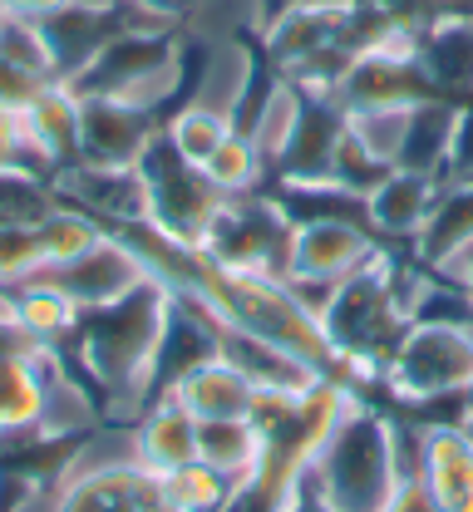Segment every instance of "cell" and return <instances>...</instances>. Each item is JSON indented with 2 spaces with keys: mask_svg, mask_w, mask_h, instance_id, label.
<instances>
[{
  "mask_svg": "<svg viewBox=\"0 0 473 512\" xmlns=\"http://www.w3.org/2000/svg\"><path fill=\"white\" fill-rule=\"evenodd\" d=\"M119 237H129L134 252L148 261V271L158 281H168L178 296H188L198 311H207L227 335L262 345L267 355L301 365L316 380L350 384V360L331 345V335L321 330V316L306 306V296L281 271L212 261L198 247H178V242L158 237L143 222L119 227Z\"/></svg>",
  "mask_w": 473,
  "mask_h": 512,
  "instance_id": "6da1fadb",
  "label": "cell"
},
{
  "mask_svg": "<svg viewBox=\"0 0 473 512\" xmlns=\"http://www.w3.org/2000/svg\"><path fill=\"white\" fill-rule=\"evenodd\" d=\"M173 311H178V296L158 276H148L138 291H129L114 306L79 311V325H74L69 340L79 350L84 375L99 389H109L114 404L134 409L153 389L158 370H163V345H168V330H173Z\"/></svg>",
  "mask_w": 473,
  "mask_h": 512,
  "instance_id": "7a4b0ae2",
  "label": "cell"
},
{
  "mask_svg": "<svg viewBox=\"0 0 473 512\" xmlns=\"http://www.w3.org/2000/svg\"><path fill=\"white\" fill-rule=\"evenodd\" d=\"M405 483V448L395 419L350 399L311 463V493L331 512H390Z\"/></svg>",
  "mask_w": 473,
  "mask_h": 512,
  "instance_id": "3957f363",
  "label": "cell"
},
{
  "mask_svg": "<svg viewBox=\"0 0 473 512\" xmlns=\"http://www.w3.org/2000/svg\"><path fill=\"white\" fill-rule=\"evenodd\" d=\"M316 316H321V330L331 335V345L350 360V380L380 375L385 355L395 350L400 330L409 325L405 266H395L390 247H380L360 271H350L340 286L326 291Z\"/></svg>",
  "mask_w": 473,
  "mask_h": 512,
  "instance_id": "277c9868",
  "label": "cell"
},
{
  "mask_svg": "<svg viewBox=\"0 0 473 512\" xmlns=\"http://www.w3.org/2000/svg\"><path fill=\"white\" fill-rule=\"evenodd\" d=\"M134 168L138 183H143V227H153L158 237H168L178 247H203L207 227L227 207V192L217 188L198 163H188L168 143L163 128L153 133V143L143 148Z\"/></svg>",
  "mask_w": 473,
  "mask_h": 512,
  "instance_id": "5b68a950",
  "label": "cell"
},
{
  "mask_svg": "<svg viewBox=\"0 0 473 512\" xmlns=\"http://www.w3.org/2000/svg\"><path fill=\"white\" fill-rule=\"evenodd\" d=\"M395 399L424 404L473 389V325L459 320H409L380 365Z\"/></svg>",
  "mask_w": 473,
  "mask_h": 512,
  "instance_id": "8992f818",
  "label": "cell"
},
{
  "mask_svg": "<svg viewBox=\"0 0 473 512\" xmlns=\"http://www.w3.org/2000/svg\"><path fill=\"white\" fill-rule=\"evenodd\" d=\"M50 498L55 512H178L163 493V473L138 463L134 439L114 458H99V448L84 444Z\"/></svg>",
  "mask_w": 473,
  "mask_h": 512,
  "instance_id": "52a82bcc",
  "label": "cell"
},
{
  "mask_svg": "<svg viewBox=\"0 0 473 512\" xmlns=\"http://www.w3.org/2000/svg\"><path fill=\"white\" fill-rule=\"evenodd\" d=\"M385 242L365 227V222H345V217H306V222H296L291 227V247H286V281L306 296V306H311V296L321 291V301H326V291L340 286L350 271H360L370 256L380 252ZM316 301V306H321Z\"/></svg>",
  "mask_w": 473,
  "mask_h": 512,
  "instance_id": "ba28073f",
  "label": "cell"
},
{
  "mask_svg": "<svg viewBox=\"0 0 473 512\" xmlns=\"http://www.w3.org/2000/svg\"><path fill=\"white\" fill-rule=\"evenodd\" d=\"M291 217L276 202V192H242L227 197L217 222L207 227L203 247L212 261L227 266H257V271H286V247H291Z\"/></svg>",
  "mask_w": 473,
  "mask_h": 512,
  "instance_id": "9c48e42d",
  "label": "cell"
},
{
  "mask_svg": "<svg viewBox=\"0 0 473 512\" xmlns=\"http://www.w3.org/2000/svg\"><path fill=\"white\" fill-rule=\"evenodd\" d=\"M178 409H188L198 424L212 419H252L257 404H262V384L252 380L237 360H227L222 350L217 355H198L193 365H183L168 389H163Z\"/></svg>",
  "mask_w": 473,
  "mask_h": 512,
  "instance_id": "30bf717a",
  "label": "cell"
},
{
  "mask_svg": "<svg viewBox=\"0 0 473 512\" xmlns=\"http://www.w3.org/2000/svg\"><path fill=\"white\" fill-rule=\"evenodd\" d=\"M60 365L50 345L0 355V444L10 439H45L50 394L60 384Z\"/></svg>",
  "mask_w": 473,
  "mask_h": 512,
  "instance_id": "8fae6325",
  "label": "cell"
},
{
  "mask_svg": "<svg viewBox=\"0 0 473 512\" xmlns=\"http://www.w3.org/2000/svg\"><path fill=\"white\" fill-rule=\"evenodd\" d=\"M40 276H50L79 311H99V306H114V301H124L129 291H138L153 271H148V261L134 252L129 237L109 232L99 247H89L79 261L55 266V271H40Z\"/></svg>",
  "mask_w": 473,
  "mask_h": 512,
  "instance_id": "7c38bea8",
  "label": "cell"
},
{
  "mask_svg": "<svg viewBox=\"0 0 473 512\" xmlns=\"http://www.w3.org/2000/svg\"><path fill=\"white\" fill-rule=\"evenodd\" d=\"M84 99V133H79V158L84 163H109V168H134L143 148L158 133V114L138 109L109 94H79Z\"/></svg>",
  "mask_w": 473,
  "mask_h": 512,
  "instance_id": "4fadbf2b",
  "label": "cell"
},
{
  "mask_svg": "<svg viewBox=\"0 0 473 512\" xmlns=\"http://www.w3.org/2000/svg\"><path fill=\"white\" fill-rule=\"evenodd\" d=\"M419 488L429 493L434 512H473V444L464 424H424L419 429Z\"/></svg>",
  "mask_w": 473,
  "mask_h": 512,
  "instance_id": "5bb4252c",
  "label": "cell"
},
{
  "mask_svg": "<svg viewBox=\"0 0 473 512\" xmlns=\"http://www.w3.org/2000/svg\"><path fill=\"white\" fill-rule=\"evenodd\" d=\"M414 60L434 94L473 99V15H429L414 25Z\"/></svg>",
  "mask_w": 473,
  "mask_h": 512,
  "instance_id": "9a60e30c",
  "label": "cell"
},
{
  "mask_svg": "<svg viewBox=\"0 0 473 512\" xmlns=\"http://www.w3.org/2000/svg\"><path fill=\"white\" fill-rule=\"evenodd\" d=\"M20 124H25V138L35 148V158L50 168H65V163H79V133H84V99L79 89L55 79V84H40L30 94V104L20 109Z\"/></svg>",
  "mask_w": 473,
  "mask_h": 512,
  "instance_id": "2e32d148",
  "label": "cell"
},
{
  "mask_svg": "<svg viewBox=\"0 0 473 512\" xmlns=\"http://www.w3.org/2000/svg\"><path fill=\"white\" fill-rule=\"evenodd\" d=\"M444 188V178L414 173V168H390L375 188L365 192V227L380 242H414L419 227L429 222V207Z\"/></svg>",
  "mask_w": 473,
  "mask_h": 512,
  "instance_id": "e0dca14e",
  "label": "cell"
},
{
  "mask_svg": "<svg viewBox=\"0 0 473 512\" xmlns=\"http://www.w3.org/2000/svg\"><path fill=\"white\" fill-rule=\"evenodd\" d=\"M340 133H345V109L331 94H306L296 133H291V143H286V153L276 163V178H331V158H336Z\"/></svg>",
  "mask_w": 473,
  "mask_h": 512,
  "instance_id": "ac0fdd59",
  "label": "cell"
},
{
  "mask_svg": "<svg viewBox=\"0 0 473 512\" xmlns=\"http://www.w3.org/2000/svg\"><path fill=\"white\" fill-rule=\"evenodd\" d=\"M414 261L424 271H444L454 256L473 247V178H444V188L429 207V222L419 227V237L409 242Z\"/></svg>",
  "mask_w": 473,
  "mask_h": 512,
  "instance_id": "d6986e66",
  "label": "cell"
},
{
  "mask_svg": "<svg viewBox=\"0 0 473 512\" xmlns=\"http://www.w3.org/2000/svg\"><path fill=\"white\" fill-rule=\"evenodd\" d=\"M198 458L212 463L222 478H232V488L242 498L262 478L267 434L257 419H212V424H198Z\"/></svg>",
  "mask_w": 473,
  "mask_h": 512,
  "instance_id": "ffe728a7",
  "label": "cell"
},
{
  "mask_svg": "<svg viewBox=\"0 0 473 512\" xmlns=\"http://www.w3.org/2000/svg\"><path fill=\"white\" fill-rule=\"evenodd\" d=\"M454 128H459V99H424L409 109L405 143H400V163L395 168H414L429 178H449V158H454Z\"/></svg>",
  "mask_w": 473,
  "mask_h": 512,
  "instance_id": "44dd1931",
  "label": "cell"
},
{
  "mask_svg": "<svg viewBox=\"0 0 473 512\" xmlns=\"http://www.w3.org/2000/svg\"><path fill=\"white\" fill-rule=\"evenodd\" d=\"M134 448H138V463H143V468L173 473V468H183V463L198 458V419L163 394V399L143 414V424L134 429Z\"/></svg>",
  "mask_w": 473,
  "mask_h": 512,
  "instance_id": "7402d4cb",
  "label": "cell"
},
{
  "mask_svg": "<svg viewBox=\"0 0 473 512\" xmlns=\"http://www.w3.org/2000/svg\"><path fill=\"white\" fill-rule=\"evenodd\" d=\"M301 84L296 79H286V74H276L267 84V94H262V104H252V114H247V133H252V143H257V153H262V163H267V173H276V163H281V153H286V143H291V133H296V119H301Z\"/></svg>",
  "mask_w": 473,
  "mask_h": 512,
  "instance_id": "603a6c76",
  "label": "cell"
},
{
  "mask_svg": "<svg viewBox=\"0 0 473 512\" xmlns=\"http://www.w3.org/2000/svg\"><path fill=\"white\" fill-rule=\"evenodd\" d=\"M10 296H15V320H20V330H25L30 340L55 345V340L74 335V325H79V306L69 301L50 276H30V281L10 286Z\"/></svg>",
  "mask_w": 473,
  "mask_h": 512,
  "instance_id": "cb8c5ba5",
  "label": "cell"
},
{
  "mask_svg": "<svg viewBox=\"0 0 473 512\" xmlns=\"http://www.w3.org/2000/svg\"><path fill=\"white\" fill-rule=\"evenodd\" d=\"M35 232H40V256H45L40 271L69 266V261H79L89 247H99V242L109 237V227H104L94 212L74 207V202H65V197H55V207L35 222Z\"/></svg>",
  "mask_w": 473,
  "mask_h": 512,
  "instance_id": "d4e9b609",
  "label": "cell"
},
{
  "mask_svg": "<svg viewBox=\"0 0 473 512\" xmlns=\"http://www.w3.org/2000/svg\"><path fill=\"white\" fill-rule=\"evenodd\" d=\"M0 60L15 64L20 74H30L35 84H55L60 79V60H55V45H50L45 25L25 20V15H5L0 10Z\"/></svg>",
  "mask_w": 473,
  "mask_h": 512,
  "instance_id": "484cf974",
  "label": "cell"
},
{
  "mask_svg": "<svg viewBox=\"0 0 473 512\" xmlns=\"http://www.w3.org/2000/svg\"><path fill=\"white\" fill-rule=\"evenodd\" d=\"M232 128H237V119H232L227 109L193 99V104H183V109L163 124V133H168V143H173L188 163H198V168H203L207 158H212V148H217Z\"/></svg>",
  "mask_w": 473,
  "mask_h": 512,
  "instance_id": "4316f807",
  "label": "cell"
},
{
  "mask_svg": "<svg viewBox=\"0 0 473 512\" xmlns=\"http://www.w3.org/2000/svg\"><path fill=\"white\" fill-rule=\"evenodd\" d=\"M203 173L222 192H227V197H242V192H257V188H262V178H267V163H262V153H257L252 133H247V128H232V133H227V138L212 148V158L203 163Z\"/></svg>",
  "mask_w": 473,
  "mask_h": 512,
  "instance_id": "83f0119b",
  "label": "cell"
},
{
  "mask_svg": "<svg viewBox=\"0 0 473 512\" xmlns=\"http://www.w3.org/2000/svg\"><path fill=\"white\" fill-rule=\"evenodd\" d=\"M163 493L173 498L178 512H227L237 503L232 478H222V473H217L212 463H203V458H193V463L163 473Z\"/></svg>",
  "mask_w": 473,
  "mask_h": 512,
  "instance_id": "f1b7e54d",
  "label": "cell"
},
{
  "mask_svg": "<svg viewBox=\"0 0 473 512\" xmlns=\"http://www.w3.org/2000/svg\"><path fill=\"white\" fill-rule=\"evenodd\" d=\"M40 266H45V256H40L35 222L0 217V286H20V281L40 276Z\"/></svg>",
  "mask_w": 473,
  "mask_h": 512,
  "instance_id": "f546056e",
  "label": "cell"
},
{
  "mask_svg": "<svg viewBox=\"0 0 473 512\" xmlns=\"http://www.w3.org/2000/svg\"><path fill=\"white\" fill-rule=\"evenodd\" d=\"M40 158H35V148H30V138H25V124H20V109H5L0 104V178L5 173H25V178H40ZM50 173V168H45Z\"/></svg>",
  "mask_w": 473,
  "mask_h": 512,
  "instance_id": "4dcf8cb0",
  "label": "cell"
},
{
  "mask_svg": "<svg viewBox=\"0 0 473 512\" xmlns=\"http://www.w3.org/2000/svg\"><path fill=\"white\" fill-rule=\"evenodd\" d=\"M69 5H79V0H0L5 15H25V20H50V15H60Z\"/></svg>",
  "mask_w": 473,
  "mask_h": 512,
  "instance_id": "1f68e13d",
  "label": "cell"
},
{
  "mask_svg": "<svg viewBox=\"0 0 473 512\" xmlns=\"http://www.w3.org/2000/svg\"><path fill=\"white\" fill-rule=\"evenodd\" d=\"M439 276H449V281H459V286L469 291V301H473V247H469V252H464V256H454V261H449V266H444Z\"/></svg>",
  "mask_w": 473,
  "mask_h": 512,
  "instance_id": "d6a6232c",
  "label": "cell"
},
{
  "mask_svg": "<svg viewBox=\"0 0 473 512\" xmlns=\"http://www.w3.org/2000/svg\"><path fill=\"white\" fill-rule=\"evenodd\" d=\"M459 424H464V434H469V444H473V404L464 409V419H459Z\"/></svg>",
  "mask_w": 473,
  "mask_h": 512,
  "instance_id": "836d02e7",
  "label": "cell"
},
{
  "mask_svg": "<svg viewBox=\"0 0 473 512\" xmlns=\"http://www.w3.org/2000/svg\"><path fill=\"white\" fill-rule=\"evenodd\" d=\"M434 5H449V0H434Z\"/></svg>",
  "mask_w": 473,
  "mask_h": 512,
  "instance_id": "e575fe53",
  "label": "cell"
}]
</instances>
